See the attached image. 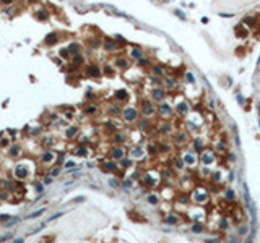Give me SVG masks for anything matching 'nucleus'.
<instances>
[{"mask_svg": "<svg viewBox=\"0 0 260 243\" xmlns=\"http://www.w3.org/2000/svg\"><path fill=\"white\" fill-rule=\"evenodd\" d=\"M166 224H169V225H174V224H177L179 222V217L177 215H169V217H166Z\"/></svg>", "mask_w": 260, "mask_h": 243, "instance_id": "7ed1b4c3", "label": "nucleus"}, {"mask_svg": "<svg viewBox=\"0 0 260 243\" xmlns=\"http://www.w3.org/2000/svg\"><path fill=\"white\" fill-rule=\"evenodd\" d=\"M13 243H25V240H23V238H16V240L13 241Z\"/></svg>", "mask_w": 260, "mask_h": 243, "instance_id": "a878e982", "label": "nucleus"}, {"mask_svg": "<svg viewBox=\"0 0 260 243\" xmlns=\"http://www.w3.org/2000/svg\"><path fill=\"white\" fill-rule=\"evenodd\" d=\"M148 201H150V203H151V204H156V203H158V198H156L155 194H151V196L148 198Z\"/></svg>", "mask_w": 260, "mask_h": 243, "instance_id": "a211bd4d", "label": "nucleus"}, {"mask_svg": "<svg viewBox=\"0 0 260 243\" xmlns=\"http://www.w3.org/2000/svg\"><path fill=\"white\" fill-rule=\"evenodd\" d=\"M117 65L120 68H127V62H125V60H117Z\"/></svg>", "mask_w": 260, "mask_h": 243, "instance_id": "6ab92c4d", "label": "nucleus"}, {"mask_svg": "<svg viewBox=\"0 0 260 243\" xmlns=\"http://www.w3.org/2000/svg\"><path fill=\"white\" fill-rule=\"evenodd\" d=\"M137 110H133V109H125V112H124V117L127 118L128 122H132V120H135L137 118Z\"/></svg>", "mask_w": 260, "mask_h": 243, "instance_id": "f257e3e1", "label": "nucleus"}, {"mask_svg": "<svg viewBox=\"0 0 260 243\" xmlns=\"http://www.w3.org/2000/svg\"><path fill=\"white\" fill-rule=\"evenodd\" d=\"M220 227H221V228H223V230H224V228H226V227H228V224H226V220H223V222H221V224H220Z\"/></svg>", "mask_w": 260, "mask_h": 243, "instance_id": "b1692460", "label": "nucleus"}, {"mask_svg": "<svg viewBox=\"0 0 260 243\" xmlns=\"http://www.w3.org/2000/svg\"><path fill=\"white\" fill-rule=\"evenodd\" d=\"M244 21H245V23H247V25H254V20H252V18H245V20H244Z\"/></svg>", "mask_w": 260, "mask_h": 243, "instance_id": "5701e85b", "label": "nucleus"}, {"mask_svg": "<svg viewBox=\"0 0 260 243\" xmlns=\"http://www.w3.org/2000/svg\"><path fill=\"white\" fill-rule=\"evenodd\" d=\"M245 233H247V227H245V225L239 227V235H245Z\"/></svg>", "mask_w": 260, "mask_h": 243, "instance_id": "f3484780", "label": "nucleus"}, {"mask_svg": "<svg viewBox=\"0 0 260 243\" xmlns=\"http://www.w3.org/2000/svg\"><path fill=\"white\" fill-rule=\"evenodd\" d=\"M202 160H205L207 164H210L211 160H213V157H211V154H205V156L202 157Z\"/></svg>", "mask_w": 260, "mask_h": 243, "instance_id": "f8f14e48", "label": "nucleus"}, {"mask_svg": "<svg viewBox=\"0 0 260 243\" xmlns=\"http://www.w3.org/2000/svg\"><path fill=\"white\" fill-rule=\"evenodd\" d=\"M114 170H115V165H114V164H107L104 172H114Z\"/></svg>", "mask_w": 260, "mask_h": 243, "instance_id": "ddd939ff", "label": "nucleus"}, {"mask_svg": "<svg viewBox=\"0 0 260 243\" xmlns=\"http://www.w3.org/2000/svg\"><path fill=\"white\" fill-rule=\"evenodd\" d=\"M44 211H46V209H39V211H36V212H33V214H29V217H37V215H41V214H42L44 212Z\"/></svg>", "mask_w": 260, "mask_h": 243, "instance_id": "2eb2a0df", "label": "nucleus"}, {"mask_svg": "<svg viewBox=\"0 0 260 243\" xmlns=\"http://www.w3.org/2000/svg\"><path fill=\"white\" fill-rule=\"evenodd\" d=\"M88 71H90V75H93V76H98V75H99V68H98V67H94V65H91Z\"/></svg>", "mask_w": 260, "mask_h": 243, "instance_id": "0eeeda50", "label": "nucleus"}, {"mask_svg": "<svg viewBox=\"0 0 260 243\" xmlns=\"http://www.w3.org/2000/svg\"><path fill=\"white\" fill-rule=\"evenodd\" d=\"M16 222H20V219H18V217H13V219H12V220H10V222H7V224H5V225H7V227H10V225H13V224H16Z\"/></svg>", "mask_w": 260, "mask_h": 243, "instance_id": "dca6fc26", "label": "nucleus"}, {"mask_svg": "<svg viewBox=\"0 0 260 243\" xmlns=\"http://www.w3.org/2000/svg\"><path fill=\"white\" fill-rule=\"evenodd\" d=\"M185 78H187V81H193V75H192V73H187Z\"/></svg>", "mask_w": 260, "mask_h": 243, "instance_id": "4be33fe9", "label": "nucleus"}, {"mask_svg": "<svg viewBox=\"0 0 260 243\" xmlns=\"http://www.w3.org/2000/svg\"><path fill=\"white\" fill-rule=\"evenodd\" d=\"M132 55L135 57V59H140V57H142V52H140V50H133V52H132Z\"/></svg>", "mask_w": 260, "mask_h": 243, "instance_id": "412c9836", "label": "nucleus"}, {"mask_svg": "<svg viewBox=\"0 0 260 243\" xmlns=\"http://www.w3.org/2000/svg\"><path fill=\"white\" fill-rule=\"evenodd\" d=\"M229 243H237V238H236V237H231V238H229Z\"/></svg>", "mask_w": 260, "mask_h": 243, "instance_id": "393cba45", "label": "nucleus"}, {"mask_svg": "<svg viewBox=\"0 0 260 243\" xmlns=\"http://www.w3.org/2000/svg\"><path fill=\"white\" fill-rule=\"evenodd\" d=\"M226 198H228V199H232V198H234V191H232V190H228V191H226Z\"/></svg>", "mask_w": 260, "mask_h": 243, "instance_id": "aec40b11", "label": "nucleus"}, {"mask_svg": "<svg viewBox=\"0 0 260 243\" xmlns=\"http://www.w3.org/2000/svg\"><path fill=\"white\" fill-rule=\"evenodd\" d=\"M143 112H145V115L153 114V107H150V104H145V107H143Z\"/></svg>", "mask_w": 260, "mask_h": 243, "instance_id": "9d476101", "label": "nucleus"}, {"mask_svg": "<svg viewBox=\"0 0 260 243\" xmlns=\"http://www.w3.org/2000/svg\"><path fill=\"white\" fill-rule=\"evenodd\" d=\"M117 99H120V101L127 99V92L125 91H117Z\"/></svg>", "mask_w": 260, "mask_h": 243, "instance_id": "9b49d317", "label": "nucleus"}, {"mask_svg": "<svg viewBox=\"0 0 260 243\" xmlns=\"http://www.w3.org/2000/svg\"><path fill=\"white\" fill-rule=\"evenodd\" d=\"M184 160H185L187 164H193V160H195V159H193V154H190V152H189V154H185Z\"/></svg>", "mask_w": 260, "mask_h": 243, "instance_id": "6e6552de", "label": "nucleus"}, {"mask_svg": "<svg viewBox=\"0 0 260 243\" xmlns=\"http://www.w3.org/2000/svg\"><path fill=\"white\" fill-rule=\"evenodd\" d=\"M159 112H161L163 115H171L172 110H171V107L167 104H161V105H159Z\"/></svg>", "mask_w": 260, "mask_h": 243, "instance_id": "f03ea898", "label": "nucleus"}, {"mask_svg": "<svg viewBox=\"0 0 260 243\" xmlns=\"http://www.w3.org/2000/svg\"><path fill=\"white\" fill-rule=\"evenodd\" d=\"M192 230L193 232H202V230H203V227H202V224H195L193 227H192Z\"/></svg>", "mask_w": 260, "mask_h": 243, "instance_id": "4468645a", "label": "nucleus"}, {"mask_svg": "<svg viewBox=\"0 0 260 243\" xmlns=\"http://www.w3.org/2000/svg\"><path fill=\"white\" fill-rule=\"evenodd\" d=\"M163 96H164V92L161 89H155L153 91V97L156 99V101H159V99H163Z\"/></svg>", "mask_w": 260, "mask_h": 243, "instance_id": "20e7f679", "label": "nucleus"}, {"mask_svg": "<svg viewBox=\"0 0 260 243\" xmlns=\"http://www.w3.org/2000/svg\"><path fill=\"white\" fill-rule=\"evenodd\" d=\"M54 42H57V36L55 34H49L46 37V44H54Z\"/></svg>", "mask_w": 260, "mask_h": 243, "instance_id": "39448f33", "label": "nucleus"}, {"mask_svg": "<svg viewBox=\"0 0 260 243\" xmlns=\"http://www.w3.org/2000/svg\"><path fill=\"white\" fill-rule=\"evenodd\" d=\"M237 101L241 102V104H244V97H241V96H237Z\"/></svg>", "mask_w": 260, "mask_h": 243, "instance_id": "c85d7f7f", "label": "nucleus"}, {"mask_svg": "<svg viewBox=\"0 0 260 243\" xmlns=\"http://www.w3.org/2000/svg\"><path fill=\"white\" fill-rule=\"evenodd\" d=\"M112 156H114L115 159H120V157L124 156V152H122V149H114V152H112Z\"/></svg>", "mask_w": 260, "mask_h": 243, "instance_id": "1a4fd4ad", "label": "nucleus"}, {"mask_svg": "<svg viewBox=\"0 0 260 243\" xmlns=\"http://www.w3.org/2000/svg\"><path fill=\"white\" fill-rule=\"evenodd\" d=\"M155 73H158V75H161V68H158V67H156V68H155Z\"/></svg>", "mask_w": 260, "mask_h": 243, "instance_id": "cd10ccee", "label": "nucleus"}, {"mask_svg": "<svg viewBox=\"0 0 260 243\" xmlns=\"http://www.w3.org/2000/svg\"><path fill=\"white\" fill-rule=\"evenodd\" d=\"M252 237H254V233H252V235H250V237H249V238H247V241H245V243H252Z\"/></svg>", "mask_w": 260, "mask_h": 243, "instance_id": "c756f323", "label": "nucleus"}, {"mask_svg": "<svg viewBox=\"0 0 260 243\" xmlns=\"http://www.w3.org/2000/svg\"><path fill=\"white\" fill-rule=\"evenodd\" d=\"M187 110H189L187 104H179V105H177V112H179V114H185Z\"/></svg>", "mask_w": 260, "mask_h": 243, "instance_id": "423d86ee", "label": "nucleus"}, {"mask_svg": "<svg viewBox=\"0 0 260 243\" xmlns=\"http://www.w3.org/2000/svg\"><path fill=\"white\" fill-rule=\"evenodd\" d=\"M167 84H169V86H172V84H174V81H172V78H167Z\"/></svg>", "mask_w": 260, "mask_h": 243, "instance_id": "bb28decb", "label": "nucleus"}]
</instances>
